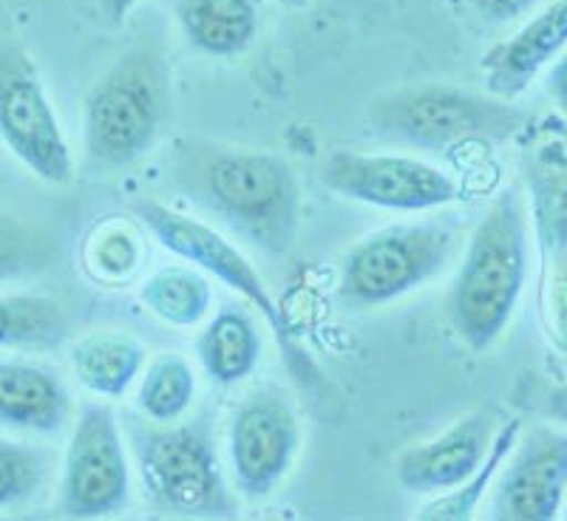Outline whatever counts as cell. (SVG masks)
<instances>
[{"label":"cell","instance_id":"277c9868","mask_svg":"<svg viewBox=\"0 0 567 521\" xmlns=\"http://www.w3.org/2000/svg\"><path fill=\"white\" fill-rule=\"evenodd\" d=\"M374 136L425 150H449L471 142H508L525 134L528 111L494 94L425 83L389 91L367 111Z\"/></svg>","mask_w":567,"mask_h":521},{"label":"cell","instance_id":"9a60e30c","mask_svg":"<svg viewBox=\"0 0 567 521\" xmlns=\"http://www.w3.org/2000/svg\"><path fill=\"white\" fill-rule=\"evenodd\" d=\"M71 419V394L52 368L0 361V425L29 434H58Z\"/></svg>","mask_w":567,"mask_h":521},{"label":"cell","instance_id":"30bf717a","mask_svg":"<svg viewBox=\"0 0 567 521\" xmlns=\"http://www.w3.org/2000/svg\"><path fill=\"white\" fill-rule=\"evenodd\" d=\"M321 176L336 196L383 210L423 212L460 201L457 181L414 156L336 150Z\"/></svg>","mask_w":567,"mask_h":521},{"label":"cell","instance_id":"8fae6325","mask_svg":"<svg viewBox=\"0 0 567 521\" xmlns=\"http://www.w3.org/2000/svg\"><path fill=\"white\" fill-rule=\"evenodd\" d=\"M301 445V425L287 399L272 388H258L239 403L227 431L233 482L241 496L267 499L290 473Z\"/></svg>","mask_w":567,"mask_h":521},{"label":"cell","instance_id":"ac0fdd59","mask_svg":"<svg viewBox=\"0 0 567 521\" xmlns=\"http://www.w3.org/2000/svg\"><path fill=\"white\" fill-rule=\"evenodd\" d=\"M261 335L258 326L239 306H225L202 329L196 352L199 363L213 383L219 386H239L256 372L261 361Z\"/></svg>","mask_w":567,"mask_h":521},{"label":"cell","instance_id":"3957f363","mask_svg":"<svg viewBox=\"0 0 567 521\" xmlns=\"http://www.w3.org/2000/svg\"><path fill=\"white\" fill-rule=\"evenodd\" d=\"M171 116V71L154 45L125 49L83 100L85 154L100 168H125L148 154Z\"/></svg>","mask_w":567,"mask_h":521},{"label":"cell","instance_id":"4316f807","mask_svg":"<svg viewBox=\"0 0 567 521\" xmlns=\"http://www.w3.org/2000/svg\"><path fill=\"white\" fill-rule=\"evenodd\" d=\"M468 3L488 20H514L539 7L542 0H468Z\"/></svg>","mask_w":567,"mask_h":521},{"label":"cell","instance_id":"d6986e66","mask_svg":"<svg viewBox=\"0 0 567 521\" xmlns=\"http://www.w3.org/2000/svg\"><path fill=\"white\" fill-rule=\"evenodd\" d=\"M140 303L171 326H199L210 315V281L187 267H162L140 286Z\"/></svg>","mask_w":567,"mask_h":521},{"label":"cell","instance_id":"ba28073f","mask_svg":"<svg viewBox=\"0 0 567 521\" xmlns=\"http://www.w3.org/2000/svg\"><path fill=\"white\" fill-rule=\"evenodd\" d=\"M0 139L45 185H71L74 156L38 63L18 43H0Z\"/></svg>","mask_w":567,"mask_h":521},{"label":"cell","instance_id":"6da1fadb","mask_svg":"<svg viewBox=\"0 0 567 521\" xmlns=\"http://www.w3.org/2000/svg\"><path fill=\"white\" fill-rule=\"evenodd\" d=\"M171 181L261 252L284 256L296 241L301 185L281 156L179 139L171 150Z\"/></svg>","mask_w":567,"mask_h":521},{"label":"cell","instance_id":"44dd1931","mask_svg":"<svg viewBox=\"0 0 567 521\" xmlns=\"http://www.w3.org/2000/svg\"><path fill=\"white\" fill-rule=\"evenodd\" d=\"M83 267L103 286H125L136 278L145 258L142 236L134 221L105 219L89 230L83 241Z\"/></svg>","mask_w":567,"mask_h":521},{"label":"cell","instance_id":"7402d4cb","mask_svg":"<svg viewBox=\"0 0 567 521\" xmlns=\"http://www.w3.org/2000/svg\"><path fill=\"white\" fill-rule=\"evenodd\" d=\"M523 434V423L519 419H508L494 431V439L488 445V454L483 457V462L477 465V470L471 473L465 482H460L457 488L437 493V499H432L429 504L414 513V519L423 521H465L477 513V504L483 502V496L488 493V488L494 484L496 473L503 468L505 457L511 454L514 442Z\"/></svg>","mask_w":567,"mask_h":521},{"label":"cell","instance_id":"9c48e42d","mask_svg":"<svg viewBox=\"0 0 567 521\" xmlns=\"http://www.w3.org/2000/svg\"><path fill=\"white\" fill-rule=\"evenodd\" d=\"M131 499V465L111 408L89 403L71 428L60 470L58 510L65 519H103Z\"/></svg>","mask_w":567,"mask_h":521},{"label":"cell","instance_id":"83f0119b","mask_svg":"<svg viewBox=\"0 0 567 521\" xmlns=\"http://www.w3.org/2000/svg\"><path fill=\"white\" fill-rule=\"evenodd\" d=\"M142 0H100V12L111 27H123L128 14L140 7Z\"/></svg>","mask_w":567,"mask_h":521},{"label":"cell","instance_id":"5b68a950","mask_svg":"<svg viewBox=\"0 0 567 521\" xmlns=\"http://www.w3.org/2000/svg\"><path fill=\"white\" fill-rule=\"evenodd\" d=\"M457 227L414 221L354 241L338 264L336 298L349 310H374L437 278L457 250Z\"/></svg>","mask_w":567,"mask_h":521},{"label":"cell","instance_id":"603a6c76","mask_svg":"<svg viewBox=\"0 0 567 521\" xmlns=\"http://www.w3.org/2000/svg\"><path fill=\"white\" fill-rule=\"evenodd\" d=\"M196 374L182 354H162L145 368L136 388V408L151 423H176L194 406Z\"/></svg>","mask_w":567,"mask_h":521},{"label":"cell","instance_id":"e0dca14e","mask_svg":"<svg viewBox=\"0 0 567 521\" xmlns=\"http://www.w3.org/2000/svg\"><path fill=\"white\" fill-rule=\"evenodd\" d=\"M145 361H148L145 346L116 329L89 332L69 346L71 372L80 386L105 399L123 397L142 374Z\"/></svg>","mask_w":567,"mask_h":521},{"label":"cell","instance_id":"52a82bcc","mask_svg":"<svg viewBox=\"0 0 567 521\" xmlns=\"http://www.w3.org/2000/svg\"><path fill=\"white\" fill-rule=\"evenodd\" d=\"M131 212L165 250L185 258V261L199 267L202 272L230 286L233 292H239L245 301H250L252 310L261 312L272 326V332H276L278 346L284 352V366L290 368V374H296L298 381H318L316 366H312L307 352L298 343L296 332L284 321L281 306L272 298L270 286L265 283V278L258 275V270L247 261L239 247L230 244L219 230H213L205 221L185 216V212L162 205V201L136 199L131 201Z\"/></svg>","mask_w":567,"mask_h":521},{"label":"cell","instance_id":"2e32d148","mask_svg":"<svg viewBox=\"0 0 567 521\" xmlns=\"http://www.w3.org/2000/svg\"><path fill=\"white\" fill-rule=\"evenodd\" d=\"M174 18L187 43L207 58H239L258 38L256 0H174Z\"/></svg>","mask_w":567,"mask_h":521},{"label":"cell","instance_id":"cb8c5ba5","mask_svg":"<svg viewBox=\"0 0 567 521\" xmlns=\"http://www.w3.org/2000/svg\"><path fill=\"white\" fill-rule=\"evenodd\" d=\"M58 258L60 250L52 232L14 212L0 210V283L43 275L54 270Z\"/></svg>","mask_w":567,"mask_h":521},{"label":"cell","instance_id":"4fadbf2b","mask_svg":"<svg viewBox=\"0 0 567 521\" xmlns=\"http://www.w3.org/2000/svg\"><path fill=\"white\" fill-rule=\"evenodd\" d=\"M496 425L488 414H468L437 437L412 445L394 462L398 484L409 493L437 496L457 488L477 470Z\"/></svg>","mask_w":567,"mask_h":521},{"label":"cell","instance_id":"f1b7e54d","mask_svg":"<svg viewBox=\"0 0 567 521\" xmlns=\"http://www.w3.org/2000/svg\"><path fill=\"white\" fill-rule=\"evenodd\" d=\"M278 3H281V7H287V9H307V7H310V0H278Z\"/></svg>","mask_w":567,"mask_h":521},{"label":"cell","instance_id":"8992f818","mask_svg":"<svg viewBox=\"0 0 567 521\" xmlns=\"http://www.w3.org/2000/svg\"><path fill=\"white\" fill-rule=\"evenodd\" d=\"M136 468L156 508L176 515H233L236 499L227 490L210 425L205 419L134 428Z\"/></svg>","mask_w":567,"mask_h":521},{"label":"cell","instance_id":"5bb4252c","mask_svg":"<svg viewBox=\"0 0 567 521\" xmlns=\"http://www.w3.org/2000/svg\"><path fill=\"white\" fill-rule=\"evenodd\" d=\"M567 43V0H550L519 32L499 40L483 54L485 91L499 100L523 97L542 71L548 69Z\"/></svg>","mask_w":567,"mask_h":521},{"label":"cell","instance_id":"7c38bea8","mask_svg":"<svg viewBox=\"0 0 567 521\" xmlns=\"http://www.w3.org/2000/svg\"><path fill=\"white\" fill-rule=\"evenodd\" d=\"M491 515L499 521H554L567 488V437L539 425L516 439L503 462Z\"/></svg>","mask_w":567,"mask_h":521},{"label":"cell","instance_id":"d4e9b609","mask_svg":"<svg viewBox=\"0 0 567 521\" xmlns=\"http://www.w3.org/2000/svg\"><path fill=\"white\" fill-rule=\"evenodd\" d=\"M565 145H545L542 154L530 161V190H534V212L539 221L542 247L561 250L565 244Z\"/></svg>","mask_w":567,"mask_h":521},{"label":"cell","instance_id":"484cf974","mask_svg":"<svg viewBox=\"0 0 567 521\" xmlns=\"http://www.w3.org/2000/svg\"><path fill=\"white\" fill-rule=\"evenodd\" d=\"M49 459L32 445L0 437V508L29 502L45 479Z\"/></svg>","mask_w":567,"mask_h":521},{"label":"cell","instance_id":"7a4b0ae2","mask_svg":"<svg viewBox=\"0 0 567 521\" xmlns=\"http://www.w3.org/2000/svg\"><path fill=\"white\" fill-rule=\"evenodd\" d=\"M528 216L516 190L491 201L465 241L449 292V323L471 352L499 341L525 292L530 264Z\"/></svg>","mask_w":567,"mask_h":521},{"label":"cell","instance_id":"ffe728a7","mask_svg":"<svg viewBox=\"0 0 567 521\" xmlns=\"http://www.w3.org/2000/svg\"><path fill=\"white\" fill-rule=\"evenodd\" d=\"M69 335L65 306L52 295H0V348H54Z\"/></svg>","mask_w":567,"mask_h":521}]
</instances>
